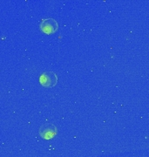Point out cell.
Returning <instances> with one entry per match:
<instances>
[{
    "instance_id": "6da1fadb",
    "label": "cell",
    "mask_w": 149,
    "mask_h": 157,
    "mask_svg": "<svg viewBox=\"0 0 149 157\" xmlns=\"http://www.w3.org/2000/svg\"><path fill=\"white\" fill-rule=\"evenodd\" d=\"M39 83L47 88L53 87L58 83V76L53 72H44L39 77Z\"/></svg>"
},
{
    "instance_id": "7a4b0ae2",
    "label": "cell",
    "mask_w": 149,
    "mask_h": 157,
    "mask_svg": "<svg viewBox=\"0 0 149 157\" xmlns=\"http://www.w3.org/2000/svg\"><path fill=\"white\" fill-rule=\"evenodd\" d=\"M39 135L44 140H51L54 136H56L57 133H58V130L53 124L45 123L43 124L39 128Z\"/></svg>"
},
{
    "instance_id": "3957f363",
    "label": "cell",
    "mask_w": 149,
    "mask_h": 157,
    "mask_svg": "<svg viewBox=\"0 0 149 157\" xmlns=\"http://www.w3.org/2000/svg\"><path fill=\"white\" fill-rule=\"evenodd\" d=\"M40 30L45 34H53L59 30V24L53 18H45L41 21Z\"/></svg>"
}]
</instances>
